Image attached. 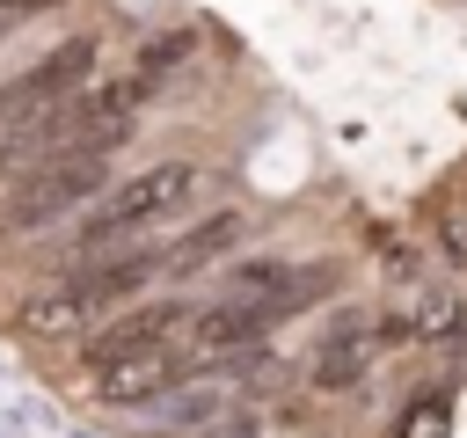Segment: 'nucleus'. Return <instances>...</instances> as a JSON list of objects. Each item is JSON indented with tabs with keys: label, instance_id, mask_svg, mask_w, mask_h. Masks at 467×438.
<instances>
[{
	"label": "nucleus",
	"instance_id": "obj_9",
	"mask_svg": "<svg viewBox=\"0 0 467 438\" xmlns=\"http://www.w3.org/2000/svg\"><path fill=\"white\" fill-rule=\"evenodd\" d=\"M182 58H190V36L175 29V36H161L153 51H139V66H131V73H139V80H161V73H168V66H182Z\"/></svg>",
	"mask_w": 467,
	"mask_h": 438
},
{
	"label": "nucleus",
	"instance_id": "obj_6",
	"mask_svg": "<svg viewBox=\"0 0 467 438\" xmlns=\"http://www.w3.org/2000/svg\"><path fill=\"white\" fill-rule=\"evenodd\" d=\"M379 343H387V328L372 321V314H336L328 321V336L314 343V387H358L372 365H379Z\"/></svg>",
	"mask_w": 467,
	"mask_h": 438
},
{
	"label": "nucleus",
	"instance_id": "obj_5",
	"mask_svg": "<svg viewBox=\"0 0 467 438\" xmlns=\"http://www.w3.org/2000/svg\"><path fill=\"white\" fill-rule=\"evenodd\" d=\"M190 372H197V365H190V350H182V343H161V350H139V358H117V365L88 372V394H95V402L131 409V402H153V394L182 387Z\"/></svg>",
	"mask_w": 467,
	"mask_h": 438
},
{
	"label": "nucleus",
	"instance_id": "obj_1",
	"mask_svg": "<svg viewBox=\"0 0 467 438\" xmlns=\"http://www.w3.org/2000/svg\"><path fill=\"white\" fill-rule=\"evenodd\" d=\"M197 190H204V168H197V161H153V168H139V175L109 182V190L88 204V219H80V241H73V248H88V256H109L117 241H131V234H146V226L175 219V212H182Z\"/></svg>",
	"mask_w": 467,
	"mask_h": 438
},
{
	"label": "nucleus",
	"instance_id": "obj_7",
	"mask_svg": "<svg viewBox=\"0 0 467 438\" xmlns=\"http://www.w3.org/2000/svg\"><path fill=\"white\" fill-rule=\"evenodd\" d=\"M234 241H241V212H212L204 226H190V234L168 248V270H197V263H219Z\"/></svg>",
	"mask_w": 467,
	"mask_h": 438
},
{
	"label": "nucleus",
	"instance_id": "obj_4",
	"mask_svg": "<svg viewBox=\"0 0 467 438\" xmlns=\"http://www.w3.org/2000/svg\"><path fill=\"white\" fill-rule=\"evenodd\" d=\"M190 321H197V307H190V299H153V307H131V314L102 321V328L88 336L80 365H88V372H102V365H117V358H139V350L182 343V336H190Z\"/></svg>",
	"mask_w": 467,
	"mask_h": 438
},
{
	"label": "nucleus",
	"instance_id": "obj_3",
	"mask_svg": "<svg viewBox=\"0 0 467 438\" xmlns=\"http://www.w3.org/2000/svg\"><path fill=\"white\" fill-rule=\"evenodd\" d=\"M102 190H109L102 153H51V161H29V168L15 175V190L0 197V234H36V226H51L58 212L95 204Z\"/></svg>",
	"mask_w": 467,
	"mask_h": 438
},
{
	"label": "nucleus",
	"instance_id": "obj_2",
	"mask_svg": "<svg viewBox=\"0 0 467 438\" xmlns=\"http://www.w3.org/2000/svg\"><path fill=\"white\" fill-rule=\"evenodd\" d=\"M168 270V248H131V256H88L80 277H66L51 299L22 307V328L51 336V328H80V321H102L109 307H124L131 292H146L153 277Z\"/></svg>",
	"mask_w": 467,
	"mask_h": 438
},
{
	"label": "nucleus",
	"instance_id": "obj_8",
	"mask_svg": "<svg viewBox=\"0 0 467 438\" xmlns=\"http://www.w3.org/2000/svg\"><path fill=\"white\" fill-rule=\"evenodd\" d=\"M394 438H452V402L445 394H416L394 423Z\"/></svg>",
	"mask_w": 467,
	"mask_h": 438
},
{
	"label": "nucleus",
	"instance_id": "obj_10",
	"mask_svg": "<svg viewBox=\"0 0 467 438\" xmlns=\"http://www.w3.org/2000/svg\"><path fill=\"white\" fill-rule=\"evenodd\" d=\"M44 7H58V0H0V22H22V15H44Z\"/></svg>",
	"mask_w": 467,
	"mask_h": 438
},
{
	"label": "nucleus",
	"instance_id": "obj_12",
	"mask_svg": "<svg viewBox=\"0 0 467 438\" xmlns=\"http://www.w3.org/2000/svg\"><path fill=\"white\" fill-rule=\"evenodd\" d=\"M0 29H7V22H0Z\"/></svg>",
	"mask_w": 467,
	"mask_h": 438
},
{
	"label": "nucleus",
	"instance_id": "obj_11",
	"mask_svg": "<svg viewBox=\"0 0 467 438\" xmlns=\"http://www.w3.org/2000/svg\"><path fill=\"white\" fill-rule=\"evenodd\" d=\"M7 117H15V88H0V124H7Z\"/></svg>",
	"mask_w": 467,
	"mask_h": 438
}]
</instances>
